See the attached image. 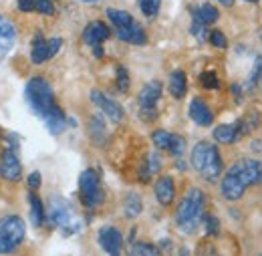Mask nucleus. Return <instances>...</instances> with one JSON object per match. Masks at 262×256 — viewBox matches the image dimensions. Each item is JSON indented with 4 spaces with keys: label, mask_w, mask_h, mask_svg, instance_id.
Segmentation results:
<instances>
[{
    "label": "nucleus",
    "mask_w": 262,
    "mask_h": 256,
    "mask_svg": "<svg viewBox=\"0 0 262 256\" xmlns=\"http://www.w3.org/2000/svg\"><path fill=\"white\" fill-rule=\"evenodd\" d=\"M190 117L194 119V123H198L200 127H208V125H212V121H214V113H212V109L208 107V103L204 101V99H192V103H190Z\"/></svg>",
    "instance_id": "f8f14e48"
},
{
    "label": "nucleus",
    "mask_w": 262,
    "mask_h": 256,
    "mask_svg": "<svg viewBox=\"0 0 262 256\" xmlns=\"http://www.w3.org/2000/svg\"><path fill=\"white\" fill-rule=\"evenodd\" d=\"M89 131H91V137H93V139L103 141V137H105V121H103V117H101V115H95V117L91 119V123H89Z\"/></svg>",
    "instance_id": "c85d7f7f"
},
{
    "label": "nucleus",
    "mask_w": 262,
    "mask_h": 256,
    "mask_svg": "<svg viewBox=\"0 0 262 256\" xmlns=\"http://www.w3.org/2000/svg\"><path fill=\"white\" fill-rule=\"evenodd\" d=\"M51 59V53H49V40L42 38V34L38 32L33 40V51H31V61L34 65H42L45 61Z\"/></svg>",
    "instance_id": "dca6fc26"
},
{
    "label": "nucleus",
    "mask_w": 262,
    "mask_h": 256,
    "mask_svg": "<svg viewBox=\"0 0 262 256\" xmlns=\"http://www.w3.org/2000/svg\"><path fill=\"white\" fill-rule=\"evenodd\" d=\"M246 2H256V0H246Z\"/></svg>",
    "instance_id": "09e8293b"
},
{
    "label": "nucleus",
    "mask_w": 262,
    "mask_h": 256,
    "mask_svg": "<svg viewBox=\"0 0 262 256\" xmlns=\"http://www.w3.org/2000/svg\"><path fill=\"white\" fill-rule=\"evenodd\" d=\"M27 226L20 216H4L0 218V256L12 254L25 242Z\"/></svg>",
    "instance_id": "20e7f679"
},
{
    "label": "nucleus",
    "mask_w": 262,
    "mask_h": 256,
    "mask_svg": "<svg viewBox=\"0 0 262 256\" xmlns=\"http://www.w3.org/2000/svg\"><path fill=\"white\" fill-rule=\"evenodd\" d=\"M141 210H143L141 198H139L137 194H129V196L125 198V202H123V212H125V216H127V218H137V216L141 214Z\"/></svg>",
    "instance_id": "b1692460"
},
{
    "label": "nucleus",
    "mask_w": 262,
    "mask_h": 256,
    "mask_svg": "<svg viewBox=\"0 0 262 256\" xmlns=\"http://www.w3.org/2000/svg\"><path fill=\"white\" fill-rule=\"evenodd\" d=\"M40 184H42L40 174H38V172H33V174L29 176V188H31V190H38V188H40Z\"/></svg>",
    "instance_id": "ea45409f"
},
{
    "label": "nucleus",
    "mask_w": 262,
    "mask_h": 256,
    "mask_svg": "<svg viewBox=\"0 0 262 256\" xmlns=\"http://www.w3.org/2000/svg\"><path fill=\"white\" fill-rule=\"evenodd\" d=\"M29 202H31V216H33V224L38 228L45 222V206L40 202V198L34 192L29 194Z\"/></svg>",
    "instance_id": "5701e85b"
},
{
    "label": "nucleus",
    "mask_w": 262,
    "mask_h": 256,
    "mask_svg": "<svg viewBox=\"0 0 262 256\" xmlns=\"http://www.w3.org/2000/svg\"><path fill=\"white\" fill-rule=\"evenodd\" d=\"M202 222H204L206 232H208L210 236H216V234L220 232V222H218V218H216V216H208V214H206Z\"/></svg>",
    "instance_id": "f704fd0d"
},
{
    "label": "nucleus",
    "mask_w": 262,
    "mask_h": 256,
    "mask_svg": "<svg viewBox=\"0 0 262 256\" xmlns=\"http://www.w3.org/2000/svg\"><path fill=\"white\" fill-rule=\"evenodd\" d=\"M107 18H109L117 29H125V27H129L131 23H135L129 12L117 10V8H107Z\"/></svg>",
    "instance_id": "4be33fe9"
},
{
    "label": "nucleus",
    "mask_w": 262,
    "mask_h": 256,
    "mask_svg": "<svg viewBox=\"0 0 262 256\" xmlns=\"http://www.w3.org/2000/svg\"><path fill=\"white\" fill-rule=\"evenodd\" d=\"M147 167H149L151 176H154L156 172H160V167H162V158H160L158 154H151V156H149V163H147Z\"/></svg>",
    "instance_id": "4c0bfd02"
},
{
    "label": "nucleus",
    "mask_w": 262,
    "mask_h": 256,
    "mask_svg": "<svg viewBox=\"0 0 262 256\" xmlns=\"http://www.w3.org/2000/svg\"><path fill=\"white\" fill-rule=\"evenodd\" d=\"M85 2H89V4H93V2H97V0H85Z\"/></svg>",
    "instance_id": "de8ad7c7"
},
{
    "label": "nucleus",
    "mask_w": 262,
    "mask_h": 256,
    "mask_svg": "<svg viewBox=\"0 0 262 256\" xmlns=\"http://www.w3.org/2000/svg\"><path fill=\"white\" fill-rule=\"evenodd\" d=\"M206 216V196L200 188H192L176 210V224L182 232L192 234Z\"/></svg>",
    "instance_id": "f257e3e1"
},
{
    "label": "nucleus",
    "mask_w": 262,
    "mask_h": 256,
    "mask_svg": "<svg viewBox=\"0 0 262 256\" xmlns=\"http://www.w3.org/2000/svg\"><path fill=\"white\" fill-rule=\"evenodd\" d=\"M34 10L45 14V16H55V4L51 0H36L34 2Z\"/></svg>",
    "instance_id": "72a5a7b5"
},
{
    "label": "nucleus",
    "mask_w": 262,
    "mask_h": 256,
    "mask_svg": "<svg viewBox=\"0 0 262 256\" xmlns=\"http://www.w3.org/2000/svg\"><path fill=\"white\" fill-rule=\"evenodd\" d=\"M200 85L206 87V89H218L220 87V81H218V75L214 71H206L200 75Z\"/></svg>",
    "instance_id": "c756f323"
},
{
    "label": "nucleus",
    "mask_w": 262,
    "mask_h": 256,
    "mask_svg": "<svg viewBox=\"0 0 262 256\" xmlns=\"http://www.w3.org/2000/svg\"><path fill=\"white\" fill-rule=\"evenodd\" d=\"M117 36L129 45H145L147 42V34L137 23H131L125 29H117Z\"/></svg>",
    "instance_id": "2eb2a0df"
},
{
    "label": "nucleus",
    "mask_w": 262,
    "mask_h": 256,
    "mask_svg": "<svg viewBox=\"0 0 262 256\" xmlns=\"http://www.w3.org/2000/svg\"><path fill=\"white\" fill-rule=\"evenodd\" d=\"M192 32L196 34L200 40H206V34H208V32H206V25H202V23H198L196 20L194 27H192Z\"/></svg>",
    "instance_id": "a19ab883"
},
{
    "label": "nucleus",
    "mask_w": 262,
    "mask_h": 256,
    "mask_svg": "<svg viewBox=\"0 0 262 256\" xmlns=\"http://www.w3.org/2000/svg\"><path fill=\"white\" fill-rule=\"evenodd\" d=\"M27 101L33 107L36 115H40L42 119L47 117V113L57 105L55 103V93L51 83L45 77H33L27 85Z\"/></svg>",
    "instance_id": "7ed1b4c3"
},
{
    "label": "nucleus",
    "mask_w": 262,
    "mask_h": 256,
    "mask_svg": "<svg viewBox=\"0 0 262 256\" xmlns=\"http://www.w3.org/2000/svg\"><path fill=\"white\" fill-rule=\"evenodd\" d=\"M79 194H81V200H83L85 208H89V210H95L103 204L105 192L101 188V180H99L95 169H85L81 174V178H79Z\"/></svg>",
    "instance_id": "39448f33"
},
{
    "label": "nucleus",
    "mask_w": 262,
    "mask_h": 256,
    "mask_svg": "<svg viewBox=\"0 0 262 256\" xmlns=\"http://www.w3.org/2000/svg\"><path fill=\"white\" fill-rule=\"evenodd\" d=\"M131 256H162L160 248L149 242H135L131 246Z\"/></svg>",
    "instance_id": "bb28decb"
},
{
    "label": "nucleus",
    "mask_w": 262,
    "mask_h": 256,
    "mask_svg": "<svg viewBox=\"0 0 262 256\" xmlns=\"http://www.w3.org/2000/svg\"><path fill=\"white\" fill-rule=\"evenodd\" d=\"M0 137H2V133H0Z\"/></svg>",
    "instance_id": "8fccbe9b"
},
{
    "label": "nucleus",
    "mask_w": 262,
    "mask_h": 256,
    "mask_svg": "<svg viewBox=\"0 0 262 256\" xmlns=\"http://www.w3.org/2000/svg\"><path fill=\"white\" fill-rule=\"evenodd\" d=\"M115 73H117V87H119V91H127V89H129V83H131L127 69L121 67V65H117Z\"/></svg>",
    "instance_id": "2f4dec72"
},
{
    "label": "nucleus",
    "mask_w": 262,
    "mask_h": 256,
    "mask_svg": "<svg viewBox=\"0 0 262 256\" xmlns=\"http://www.w3.org/2000/svg\"><path fill=\"white\" fill-rule=\"evenodd\" d=\"M154 192H156V198L162 206H169L173 200H176V184L169 176H162L156 186H154Z\"/></svg>",
    "instance_id": "4468645a"
},
{
    "label": "nucleus",
    "mask_w": 262,
    "mask_h": 256,
    "mask_svg": "<svg viewBox=\"0 0 262 256\" xmlns=\"http://www.w3.org/2000/svg\"><path fill=\"white\" fill-rule=\"evenodd\" d=\"M184 152H186V139H184L182 135H176V133H173V141H171L169 154H171V156H176V158H180Z\"/></svg>",
    "instance_id": "473e14b6"
},
{
    "label": "nucleus",
    "mask_w": 262,
    "mask_h": 256,
    "mask_svg": "<svg viewBox=\"0 0 262 256\" xmlns=\"http://www.w3.org/2000/svg\"><path fill=\"white\" fill-rule=\"evenodd\" d=\"M252 150H256V152L262 154V141H252Z\"/></svg>",
    "instance_id": "c03bdc74"
},
{
    "label": "nucleus",
    "mask_w": 262,
    "mask_h": 256,
    "mask_svg": "<svg viewBox=\"0 0 262 256\" xmlns=\"http://www.w3.org/2000/svg\"><path fill=\"white\" fill-rule=\"evenodd\" d=\"M45 121H47L49 129H51L55 135H57V133H61V131L65 129V113H63V109H61L59 105H55V107L47 113Z\"/></svg>",
    "instance_id": "aec40b11"
},
{
    "label": "nucleus",
    "mask_w": 262,
    "mask_h": 256,
    "mask_svg": "<svg viewBox=\"0 0 262 256\" xmlns=\"http://www.w3.org/2000/svg\"><path fill=\"white\" fill-rule=\"evenodd\" d=\"M69 218H71L69 208H67L63 202H61V206H59V202L53 200V210H51V220H53V224L65 226L67 222H69Z\"/></svg>",
    "instance_id": "393cba45"
},
{
    "label": "nucleus",
    "mask_w": 262,
    "mask_h": 256,
    "mask_svg": "<svg viewBox=\"0 0 262 256\" xmlns=\"http://www.w3.org/2000/svg\"><path fill=\"white\" fill-rule=\"evenodd\" d=\"M220 18V12H218V8L214 6V4H210V2H202L200 6H198L196 10V20L198 23H202V25H214L216 20Z\"/></svg>",
    "instance_id": "6ab92c4d"
},
{
    "label": "nucleus",
    "mask_w": 262,
    "mask_h": 256,
    "mask_svg": "<svg viewBox=\"0 0 262 256\" xmlns=\"http://www.w3.org/2000/svg\"><path fill=\"white\" fill-rule=\"evenodd\" d=\"M188 91V77L184 71H173L169 77V93L173 99H184Z\"/></svg>",
    "instance_id": "f3484780"
},
{
    "label": "nucleus",
    "mask_w": 262,
    "mask_h": 256,
    "mask_svg": "<svg viewBox=\"0 0 262 256\" xmlns=\"http://www.w3.org/2000/svg\"><path fill=\"white\" fill-rule=\"evenodd\" d=\"M139 8L145 16H156L160 12V0H139Z\"/></svg>",
    "instance_id": "7c9ffc66"
},
{
    "label": "nucleus",
    "mask_w": 262,
    "mask_h": 256,
    "mask_svg": "<svg viewBox=\"0 0 262 256\" xmlns=\"http://www.w3.org/2000/svg\"><path fill=\"white\" fill-rule=\"evenodd\" d=\"M210 42H212L216 49H226V47H228V40H226V36H224L222 31L210 32Z\"/></svg>",
    "instance_id": "c9c22d12"
},
{
    "label": "nucleus",
    "mask_w": 262,
    "mask_h": 256,
    "mask_svg": "<svg viewBox=\"0 0 262 256\" xmlns=\"http://www.w3.org/2000/svg\"><path fill=\"white\" fill-rule=\"evenodd\" d=\"M151 141H154V145H156L158 150H165V152H169L171 141H173V133H169V131H165V129H158V131H154Z\"/></svg>",
    "instance_id": "a878e982"
},
{
    "label": "nucleus",
    "mask_w": 262,
    "mask_h": 256,
    "mask_svg": "<svg viewBox=\"0 0 262 256\" xmlns=\"http://www.w3.org/2000/svg\"><path fill=\"white\" fill-rule=\"evenodd\" d=\"M99 244L109 256H121V252H123V234L115 226H103L99 230Z\"/></svg>",
    "instance_id": "0eeeda50"
},
{
    "label": "nucleus",
    "mask_w": 262,
    "mask_h": 256,
    "mask_svg": "<svg viewBox=\"0 0 262 256\" xmlns=\"http://www.w3.org/2000/svg\"><path fill=\"white\" fill-rule=\"evenodd\" d=\"M218 2H222L224 6H232L234 4V0H218Z\"/></svg>",
    "instance_id": "49530a36"
},
{
    "label": "nucleus",
    "mask_w": 262,
    "mask_h": 256,
    "mask_svg": "<svg viewBox=\"0 0 262 256\" xmlns=\"http://www.w3.org/2000/svg\"><path fill=\"white\" fill-rule=\"evenodd\" d=\"M93 51H95V57H103V47L99 45V47H93Z\"/></svg>",
    "instance_id": "a18cd8bd"
},
{
    "label": "nucleus",
    "mask_w": 262,
    "mask_h": 256,
    "mask_svg": "<svg viewBox=\"0 0 262 256\" xmlns=\"http://www.w3.org/2000/svg\"><path fill=\"white\" fill-rule=\"evenodd\" d=\"M258 123H260V115H258L256 111H254V113H248V115H244L242 119H238V121H236L238 135H240V137L248 135L250 131H254V129L258 127Z\"/></svg>",
    "instance_id": "412c9836"
},
{
    "label": "nucleus",
    "mask_w": 262,
    "mask_h": 256,
    "mask_svg": "<svg viewBox=\"0 0 262 256\" xmlns=\"http://www.w3.org/2000/svg\"><path fill=\"white\" fill-rule=\"evenodd\" d=\"M14 36H16V27L12 25V20L6 16H0V38L10 42V40H14Z\"/></svg>",
    "instance_id": "cd10ccee"
},
{
    "label": "nucleus",
    "mask_w": 262,
    "mask_h": 256,
    "mask_svg": "<svg viewBox=\"0 0 262 256\" xmlns=\"http://www.w3.org/2000/svg\"><path fill=\"white\" fill-rule=\"evenodd\" d=\"M214 139H216L218 143H224V145L238 141V139H240V135H238V127H236V123L218 125V127L214 129Z\"/></svg>",
    "instance_id": "a211bd4d"
},
{
    "label": "nucleus",
    "mask_w": 262,
    "mask_h": 256,
    "mask_svg": "<svg viewBox=\"0 0 262 256\" xmlns=\"http://www.w3.org/2000/svg\"><path fill=\"white\" fill-rule=\"evenodd\" d=\"M34 2H36V0H18V10H20V12H33Z\"/></svg>",
    "instance_id": "79ce46f5"
},
{
    "label": "nucleus",
    "mask_w": 262,
    "mask_h": 256,
    "mask_svg": "<svg viewBox=\"0 0 262 256\" xmlns=\"http://www.w3.org/2000/svg\"><path fill=\"white\" fill-rule=\"evenodd\" d=\"M246 182L240 178V174L234 169V167H230L228 172H226V176L222 178V184H220V192L222 196L228 200V202H236V200H240L244 192H246Z\"/></svg>",
    "instance_id": "423d86ee"
},
{
    "label": "nucleus",
    "mask_w": 262,
    "mask_h": 256,
    "mask_svg": "<svg viewBox=\"0 0 262 256\" xmlns=\"http://www.w3.org/2000/svg\"><path fill=\"white\" fill-rule=\"evenodd\" d=\"M240 178L246 182V186H254L262 180V163L258 160H240L232 165Z\"/></svg>",
    "instance_id": "9d476101"
},
{
    "label": "nucleus",
    "mask_w": 262,
    "mask_h": 256,
    "mask_svg": "<svg viewBox=\"0 0 262 256\" xmlns=\"http://www.w3.org/2000/svg\"><path fill=\"white\" fill-rule=\"evenodd\" d=\"M0 178L6 182H18L23 178V163L12 150H2L0 154Z\"/></svg>",
    "instance_id": "6e6552de"
},
{
    "label": "nucleus",
    "mask_w": 262,
    "mask_h": 256,
    "mask_svg": "<svg viewBox=\"0 0 262 256\" xmlns=\"http://www.w3.org/2000/svg\"><path fill=\"white\" fill-rule=\"evenodd\" d=\"M8 42H4V38H0V57H4L6 53H8Z\"/></svg>",
    "instance_id": "37998d69"
},
{
    "label": "nucleus",
    "mask_w": 262,
    "mask_h": 256,
    "mask_svg": "<svg viewBox=\"0 0 262 256\" xmlns=\"http://www.w3.org/2000/svg\"><path fill=\"white\" fill-rule=\"evenodd\" d=\"M192 167L206 180V182H216L222 176L224 161L214 143L200 141L192 150Z\"/></svg>",
    "instance_id": "f03ea898"
},
{
    "label": "nucleus",
    "mask_w": 262,
    "mask_h": 256,
    "mask_svg": "<svg viewBox=\"0 0 262 256\" xmlns=\"http://www.w3.org/2000/svg\"><path fill=\"white\" fill-rule=\"evenodd\" d=\"M260 77H262V57H258L256 63H254V69H252V75L248 79V85L250 87H256V83L260 81Z\"/></svg>",
    "instance_id": "e433bc0d"
},
{
    "label": "nucleus",
    "mask_w": 262,
    "mask_h": 256,
    "mask_svg": "<svg viewBox=\"0 0 262 256\" xmlns=\"http://www.w3.org/2000/svg\"><path fill=\"white\" fill-rule=\"evenodd\" d=\"M109 36H111L109 27H107L105 23H101V20L89 23V25L85 27V31H83V40H85L89 47H99V45L105 42Z\"/></svg>",
    "instance_id": "9b49d317"
},
{
    "label": "nucleus",
    "mask_w": 262,
    "mask_h": 256,
    "mask_svg": "<svg viewBox=\"0 0 262 256\" xmlns=\"http://www.w3.org/2000/svg\"><path fill=\"white\" fill-rule=\"evenodd\" d=\"M61 47H63V40H61V38H51V40H49V53H51V59L61 51Z\"/></svg>",
    "instance_id": "58836bf2"
},
{
    "label": "nucleus",
    "mask_w": 262,
    "mask_h": 256,
    "mask_svg": "<svg viewBox=\"0 0 262 256\" xmlns=\"http://www.w3.org/2000/svg\"><path fill=\"white\" fill-rule=\"evenodd\" d=\"M162 99V83L160 81H149L141 91H139V107L141 109H156L158 101Z\"/></svg>",
    "instance_id": "ddd939ff"
},
{
    "label": "nucleus",
    "mask_w": 262,
    "mask_h": 256,
    "mask_svg": "<svg viewBox=\"0 0 262 256\" xmlns=\"http://www.w3.org/2000/svg\"><path fill=\"white\" fill-rule=\"evenodd\" d=\"M91 101L103 111V115H107L113 123H121V121H123V107H121L117 101L109 99L105 93H101V91H97V89L91 91Z\"/></svg>",
    "instance_id": "1a4fd4ad"
}]
</instances>
